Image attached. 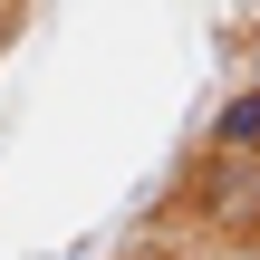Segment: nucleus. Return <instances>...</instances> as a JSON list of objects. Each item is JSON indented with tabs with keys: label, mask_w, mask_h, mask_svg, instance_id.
Listing matches in <instances>:
<instances>
[{
	"label": "nucleus",
	"mask_w": 260,
	"mask_h": 260,
	"mask_svg": "<svg viewBox=\"0 0 260 260\" xmlns=\"http://www.w3.org/2000/svg\"><path fill=\"white\" fill-rule=\"evenodd\" d=\"M251 96H260V39H251Z\"/></svg>",
	"instance_id": "20e7f679"
},
{
	"label": "nucleus",
	"mask_w": 260,
	"mask_h": 260,
	"mask_svg": "<svg viewBox=\"0 0 260 260\" xmlns=\"http://www.w3.org/2000/svg\"><path fill=\"white\" fill-rule=\"evenodd\" d=\"M212 154H232V164H251V154H260V96H251V87L212 106Z\"/></svg>",
	"instance_id": "f03ea898"
},
{
	"label": "nucleus",
	"mask_w": 260,
	"mask_h": 260,
	"mask_svg": "<svg viewBox=\"0 0 260 260\" xmlns=\"http://www.w3.org/2000/svg\"><path fill=\"white\" fill-rule=\"evenodd\" d=\"M19 19H29V10H10V0H0V48H10V39H19Z\"/></svg>",
	"instance_id": "7ed1b4c3"
},
{
	"label": "nucleus",
	"mask_w": 260,
	"mask_h": 260,
	"mask_svg": "<svg viewBox=\"0 0 260 260\" xmlns=\"http://www.w3.org/2000/svg\"><path fill=\"white\" fill-rule=\"evenodd\" d=\"M154 260H212V251H154Z\"/></svg>",
	"instance_id": "39448f33"
},
{
	"label": "nucleus",
	"mask_w": 260,
	"mask_h": 260,
	"mask_svg": "<svg viewBox=\"0 0 260 260\" xmlns=\"http://www.w3.org/2000/svg\"><path fill=\"white\" fill-rule=\"evenodd\" d=\"M193 203H203L212 222H260V164L212 154V164H203V183H193Z\"/></svg>",
	"instance_id": "f257e3e1"
}]
</instances>
